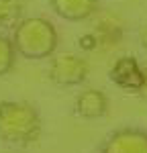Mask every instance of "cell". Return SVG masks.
<instances>
[{
    "label": "cell",
    "instance_id": "cell-1",
    "mask_svg": "<svg viewBox=\"0 0 147 153\" xmlns=\"http://www.w3.org/2000/svg\"><path fill=\"white\" fill-rule=\"evenodd\" d=\"M43 123L35 106L19 100L0 102V141L10 145H31L41 137Z\"/></svg>",
    "mask_w": 147,
    "mask_h": 153
},
{
    "label": "cell",
    "instance_id": "cell-2",
    "mask_svg": "<svg viewBox=\"0 0 147 153\" xmlns=\"http://www.w3.org/2000/svg\"><path fill=\"white\" fill-rule=\"evenodd\" d=\"M12 43L16 55H23L24 59H47L55 53L59 37L51 21L43 16H29L21 19L14 27Z\"/></svg>",
    "mask_w": 147,
    "mask_h": 153
},
{
    "label": "cell",
    "instance_id": "cell-3",
    "mask_svg": "<svg viewBox=\"0 0 147 153\" xmlns=\"http://www.w3.org/2000/svg\"><path fill=\"white\" fill-rule=\"evenodd\" d=\"M88 71H90V65L84 57L74 53H59L49 63V80L57 86L70 88L84 82L88 78Z\"/></svg>",
    "mask_w": 147,
    "mask_h": 153
},
{
    "label": "cell",
    "instance_id": "cell-4",
    "mask_svg": "<svg viewBox=\"0 0 147 153\" xmlns=\"http://www.w3.org/2000/svg\"><path fill=\"white\" fill-rule=\"evenodd\" d=\"M100 153H147V133L141 129H119L102 143Z\"/></svg>",
    "mask_w": 147,
    "mask_h": 153
},
{
    "label": "cell",
    "instance_id": "cell-5",
    "mask_svg": "<svg viewBox=\"0 0 147 153\" xmlns=\"http://www.w3.org/2000/svg\"><path fill=\"white\" fill-rule=\"evenodd\" d=\"M110 80L122 90L129 92H139L141 84H143V70L139 68L135 57H121L117 59L110 68Z\"/></svg>",
    "mask_w": 147,
    "mask_h": 153
},
{
    "label": "cell",
    "instance_id": "cell-6",
    "mask_svg": "<svg viewBox=\"0 0 147 153\" xmlns=\"http://www.w3.org/2000/svg\"><path fill=\"white\" fill-rule=\"evenodd\" d=\"M74 110L80 118H86V120H94V118H102L106 112H108V98L104 92L100 90H84L80 92L78 98H76V104H74Z\"/></svg>",
    "mask_w": 147,
    "mask_h": 153
},
{
    "label": "cell",
    "instance_id": "cell-7",
    "mask_svg": "<svg viewBox=\"0 0 147 153\" xmlns=\"http://www.w3.org/2000/svg\"><path fill=\"white\" fill-rule=\"evenodd\" d=\"M53 12L63 21L80 23L98 10V0H49Z\"/></svg>",
    "mask_w": 147,
    "mask_h": 153
},
{
    "label": "cell",
    "instance_id": "cell-8",
    "mask_svg": "<svg viewBox=\"0 0 147 153\" xmlns=\"http://www.w3.org/2000/svg\"><path fill=\"white\" fill-rule=\"evenodd\" d=\"M23 0H0V29H12L21 23Z\"/></svg>",
    "mask_w": 147,
    "mask_h": 153
},
{
    "label": "cell",
    "instance_id": "cell-9",
    "mask_svg": "<svg viewBox=\"0 0 147 153\" xmlns=\"http://www.w3.org/2000/svg\"><path fill=\"white\" fill-rule=\"evenodd\" d=\"M14 61H16V49H14L12 39L0 35V78L10 74Z\"/></svg>",
    "mask_w": 147,
    "mask_h": 153
},
{
    "label": "cell",
    "instance_id": "cell-10",
    "mask_svg": "<svg viewBox=\"0 0 147 153\" xmlns=\"http://www.w3.org/2000/svg\"><path fill=\"white\" fill-rule=\"evenodd\" d=\"M139 96L147 100V70H143V84H141V88H139Z\"/></svg>",
    "mask_w": 147,
    "mask_h": 153
},
{
    "label": "cell",
    "instance_id": "cell-11",
    "mask_svg": "<svg viewBox=\"0 0 147 153\" xmlns=\"http://www.w3.org/2000/svg\"><path fill=\"white\" fill-rule=\"evenodd\" d=\"M139 41H141L143 49L147 51V25H143V27L139 29Z\"/></svg>",
    "mask_w": 147,
    "mask_h": 153
}]
</instances>
